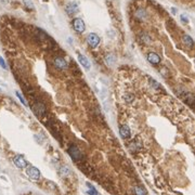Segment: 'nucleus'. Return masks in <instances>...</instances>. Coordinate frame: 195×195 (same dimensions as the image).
<instances>
[{"mask_svg": "<svg viewBox=\"0 0 195 195\" xmlns=\"http://www.w3.org/2000/svg\"><path fill=\"white\" fill-rule=\"evenodd\" d=\"M185 101H186V103H188L190 106H192L193 105V101H194V97H193V94H191V93H186V95H185Z\"/></svg>", "mask_w": 195, "mask_h": 195, "instance_id": "4468645a", "label": "nucleus"}, {"mask_svg": "<svg viewBox=\"0 0 195 195\" xmlns=\"http://www.w3.org/2000/svg\"><path fill=\"white\" fill-rule=\"evenodd\" d=\"M119 132H120V136H122L124 139H128V138L130 136V129L127 125H122V126H120Z\"/></svg>", "mask_w": 195, "mask_h": 195, "instance_id": "9d476101", "label": "nucleus"}, {"mask_svg": "<svg viewBox=\"0 0 195 195\" xmlns=\"http://www.w3.org/2000/svg\"><path fill=\"white\" fill-rule=\"evenodd\" d=\"M68 153L74 161H79L81 158V152L76 145H71L68 149Z\"/></svg>", "mask_w": 195, "mask_h": 195, "instance_id": "f257e3e1", "label": "nucleus"}, {"mask_svg": "<svg viewBox=\"0 0 195 195\" xmlns=\"http://www.w3.org/2000/svg\"><path fill=\"white\" fill-rule=\"evenodd\" d=\"M115 61H116V58L114 56V54H107V55L105 56V62H106L107 65L112 66L113 64L115 63Z\"/></svg>", "mask_w": 195, "mask_h": 195, "instance_id": "ddd939ff", "label": "nucleus"}, {"mask_svg": "<svg viewBox=\"0 0 195 195\" xmlns=\"http://www.w3.org/2000/svg\"><path fill=\"white\" fill-rule=\"evenodd\" d=\"M78 61H79V63H80L85 68H87V69L90 68V62H89V60H88L85 55H83V54H78Z\"/></svg>", "mask_w": 195, "mask_h": 195, "instance_id": "9b49d317", "label": "nucleus"}, {"mask_svg": "<svg viewBox=\"0 0 195 195\" xmlns=\"http://www.w3.org/2000/svg\"><path fill=\"white\" fill-rule=\"evenodd\" d=\"M60 173H61V176L65 177V176H68L69 173H71V170H69L67 167H61V169H60Z\"/></svg>", "mask_w": 195, "mask_h": 195, "instance_id": "f3484780", "label": "nucleus"}, {"mask_svg": "<svg viewBox=\"0 0 195 195\" xmlns=\"http://www.w3.org/2000/svg\"><path fill=\"white\" fill-rule=\"evenodd\" d=\"M134 193H136V195H146L145 190L140 188V186H136L134 188Z\"/></svg>", "mask_w": 195, "mask_h": 195, "instance_id": "dca6fc26", "label": "nucleus"}, {"mask_svg": "<svg viewBox=\"0 0 195 195\" xmlns=\"http://www.w3.org/2000/svg\"><path fill=\"white\" fill-rule=\"evenodd\" d=\"M26 172H27V176H28L30 179L38 180V179L40 178V171H39L36 167H29Z\"/></svg>", "mask_w": 195, "mask_h": 195, "instance_id": "20e7f679", "label": "nucleus"}, {"mask_svg": "<svg viewBox=\"0 0 195 195\" xmlns=\"http://www.w3.org/2000/svg\"><path fill=\"white\" fill-rule=\"evenodd\" d=\"M181 20H182V22H184V23H188L189 22L188 16H185L184 14H181Z\"/></svg>", "mask_w": 195, "mask_h": 195, "instance_id": "5701e85b", "label": "nucleus"}, {"mask_svg": "<svg viewBox=\"0 0 195 195\" xmlns=\"http://www.w3.org/2000/svg\"><path fill=\"white\" fill-rule=\"evenodd\" d=\"M33 111L35 112V114L37 115H44L46 114V106L42 103H36L33 106Z\"/></svg>", "mask_w": 195, "mask_h": 195, "instance_id": "423d86ee", "label": "nucleus"}, {"mask_svg": "<svg viewBox=\"0 0 195 195\" xmlns=\"http://www.w3.org/2000/svg\"><path fill=\"white\" fill-rule=\"evenodd\" d=\"M65 10H66V12H67V14L72 15V14H74V13L78 12V5L76 2L68 3V5H66Z\"/></svg>", "mask_w": 195, "mask_h": 195, "instance_id": "1a4fd4ad", "label": "nucleus"}, {"mask_svg": "<svg viewBox=\"0 0 195 195\" xmlns=\"http://www.w3.org/2000/svg\"><path fill=\"white\" fill-rule=\"evenodd\" d=\"M24 3L27 8H29V9H34V5H33L32 0H24Z\"/></svg>", "mask_w": 195, "mask_h": 195, "instance_id": "6ab92c4d", "label": "nucleus"}, {"mask_svg": "<svg viewBox=\"0 0 195 195\" xmlns=\"http://www.w3.org/2000/svg\"><path fill=\"white\" fill-rule=\"evenodd\" d=\"M87 41L91 47L95 48V47H98V44H100V38H99V36H98L97 34H94V33H91V34L88 35Z\"/></svg>", "mask_w": 195, "mask_h": 195, "instance_id": "f03ea898", "label": "nucleus"}, {"mask_svg": "<svg viewBox=\"0 0 195 195\" xmlns=\"http://www.w3.org/2000/svg\"><path fill=\"white\" fill-rule=\"evenodd\" d=\"M125 100H126V102H128V103L132 102V100H133V95L132 94H126L125 95Z\"/></svg>", "mask_w": 195, "mask_h": 195, "instance_id": "aec40b11", "label": "nucleus"}, {"mask_svg": "<svg viewBox=\"0 0 195 195\" xmlns=\"http://www.w3.org/2000/svg\"><path fill=\"white\" fill-rule=\"evenodd\" d=\"M182 39H183V42H184L185 46L189 47V48H193V44H194V42H193V39L191 38L189 35H184Z\"/></svg>", "mask_w": 195, "mask_h": 195, "instance_id": "f8f14e48", "label": "nucleus"}, {"mask_svg": "<svg viewBox=\"0 0 195 195\" xmlns=\"http://www.w3.org/2000/svg\"><path fill=\"white\" fill-rule=\"evenodd\" d=\"M0 65H1V67L5 68V69H7V64L5 63V61H3L2 58H0Z\"/></svg>", "mask_w": 195, "mask_h": 195, "instance_id": "4be33fe9", "label": "nucleus"}, {"mask_svg": "<svg viewBox=\"0 0 195 195\" xmlns=\"http://www.w3.org/2000/svg\"><path fill=\"white\" fill-rule=\"evenodd\" d=\"M13 161H14L15 166H16L17 168H25L27 166V161H25V158L23 157V156L21 155H17L14 157V159H13Z\"/></svg>", "mask_w": 195, "mask_h": 195, "instance_id": "39448f33", "label": "nucleus"}, {"mask_svg": "<svg viewBox=\"0 0 195 195\" xmlns=\"http://www.w3.org/2000/svg\"><path fill=\"white\" fill-rule=\"evenodd\" d=\"M16 95H17V97H19L20 101H21V102H22V103H23V104H24V105H26V102H25L24 98H23L22 95H21V93H20V92H16Z\"/></svg>", "mask_w": 195, "mask_h": 195, "instance_id": "412c9836", "label": "nucleus"}, {"mask_svg": "<svg viewBox=\"0 0 195 195\" xmlns=\"http://www.w3.org/2000/svg\"><path fill=\"white\" fill-rule=\"evenodd\" d=\"M147 61H149L150 63L156 65V64H158L159 62H161V58H159L158 54L154 53V52H151V53L147 54Z\"/></svg>", "mask_w": 195, "mask_h": 195, "instance_id": "0eeeda50", "label": "nucleus"}, {"mask_svg": "<svg viewBox=\"0 0 195 195\" xmlns=\"http://www.w3.org/2000/svg\"><path fill=\"white\" fill-rule=\"evenodd\" d=\"M87 186L89 188V195H99V193H98V191L95 190L94 188H93L92 185L90 184V183H87Z\"/></svg>", "mask_w": 195, "mask_h": 195, "instance_id": "2eb2a0df", "label": "nucleus"}, {"mask_svg": "<svg viewBox=\"0 0 195 195\" xmlns=\"http://www.w3.org/2000/svg\"><path fill=\"white\" fill-rule=\"evenodd\" d=\"M54 65L60 69H65V68H67V62L63 58H56L54 60Z\"/></svg>", "mask_w": 195, "mask_h": 195, "instance_id": "6e6552de", "label": "nucleus"}, {"mask_svg": "<svg viewBox=\"0 0 195 195\" xmlns=\"http://www.w3.org/2000/svg\"><path fill=\"white\" fill-rule=\"evenodd\" d=\"M73 26L77 33H83L85 30V22L81 19H75L73 21Z\"/></svg>", "mask_w": 195, "mask_h": 195, "instance_id": "7ed1b4c3", "label": "nucleus"}, {"mask_svg": "<svg viewBox=\"0 0 195 195\" xmlns=\"http://www.w3.org/2000/svg\"><path fill=\"white\" fill-rule=\"evenodd\" d=\"M136 16L140 20H143L145 17V11L144 10H138L136 13Z\"/></svg>", "mask_w": 195, "mask_h": 195, "instance_id": "a211bd4d", "label": "nucleus"}]
</instances>
